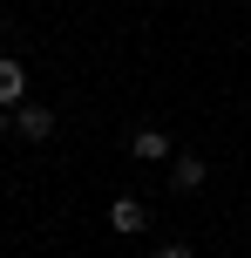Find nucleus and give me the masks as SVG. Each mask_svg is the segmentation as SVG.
<instances>
[{
    "label": "nucleus",
    "instance_id": "nucleus-3",
    "mask_svg": "<svg viewBox=\"0 0 251 258\" xmlns=\"http://www.w3.org/2000/svg\"><path fill=\"white\" fill-rule=\"evenodd\" d=\"M21 95H27V68L14 54H0V109H21Z\"/></svg>",
    "mask_w": 251,
    "mask_h": 258
},
{
    "label": "nucleus",
    "instance_id": "nucleus-6",
    "mask_svg": "<svg viewBox=\"0 0 251 258\" xmlns=\"http://www.w3.org/2000/svg\"><path fill=\"white\" fill-rule=\"evenodd\" d=\"M156 258H190V251H184V245H163V251H156Z\"/></svg>",
    "mask_w": 251,
    "mask_h": 258
},
{
    "label": "nucleus",
    "instance_id": "nucleus-2",
    "mask_svg": "<svg viewBox=\"0 0 251 258\" xmlns=\"http://www.w3.org/2000/svg\"><path fill=\"white\" fill-rule=\"evenodd\" d=\"M109 224H116L122 238H136L149 224V204H143V197H116V204H109Z\"/></svg>",
    "mask_w": 251,
    "mask_h": 258
},
{
    "label": "nucleus",
    "instance_id": "nucleus-7",
    "mask_svg": "<svg viewBox=\"0 0 251 258\" xmlns=\"http://www.w3.org/2000/svg\"><path fill=\"white\" fill-rule=\"evenodd\" d=\"M7 129H14V122H7V109H0V136H7Z\"/></svg>",
    "mask_w": 251,
    "mask_h": 258
},
{
    "label": "nucleus",
    "instance_id": "nucleus-1",
    "mask_svg": "<svg viewBox=\"0 0 251 258\" xmlns=\"http://www.w3.org/2000/svg\"><path fill=\"white\" fill-rule=\"evenodd\" d=\"M14 136H21V143H48V136H54V109L21 102V109H14Z\"/></svg>",
    "mask_w": 251,
    "mask_h": 258
},
{
    "label": "nucleus",
    "instance_id": "nucleus-4",
    "mask_svg": "<svg viewBox=\"0 0 251 258\" xmlns=\"http://www.w3.org/2000/svg\"><path fill=\"white\" fill-rule=\"evenodd\" d=\"M129 156H136V163H163V156H170V136H163V129H136Z\"/></svg>",
    "mask_w": 251,
    "mask_h": 258
},
{
    "label": "nucleus",
    "instance_id": "nucleus-5",
    "mask_svg": "<svg viewBox=\"0 0 251 258\" xmlns=\"http://www.w3.org/2000/svg\"><path fill=\"white\" fill-rule=\"evenodd\" d=\"M204 177H211L204 156H170V183H177V190H204Z\"/></svg>",
    "mask_w": 251,
    "mask_h": 258
}]
</instances>
